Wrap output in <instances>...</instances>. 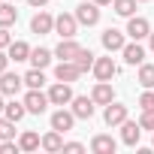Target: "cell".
<instances>
[{"mask_svg": "<svg viewBox=\"0 0 154 154\" xmlns=\"http://www.w3.org/2000/svg\"><path fill=\"white\" fill-rule=\"evenodd\" d=\"M115 148H118V142L112 136H106V133H100V136L91 139V151L94 154H115Z\"/></svg>", "mask_w": 154, "mask_h": 154, "instance_id": "cell-13", "label": "cell"}, {"mask_svg": "<svg viewBox=\"0 0 154 154\" xmlns=\"http://www.w3.org/2000/svg\"><path fill=\"white\" fill-rule=\"evenodd\" d=\"M94 97H72V112L75 118H94Z\"/></svg>", "mask_w": 154, "mask_h": 154, "instance_id": "cell-14", "label": "cell"}, {"mask_svg": "<svg viewBox=\"0 0 154 154\" xmlns=\"http://www.w3.org/2000/svg\"><path fill=\"white\" fill-rule=\"evenodd\" d=\"M63 151H72V154H79V151H85V145H82V142H63Z\"/></svg>", "mask_w": 154, "mask_h": 154, "instance_id": "cell-33", "label": "cell"}, {"mask_svg": "<svg viewBox=\"0 0 154 154\" xmlns=\"http://www.w3.org/2000/svg\"><path fill=\"white\" fill-rule=\"evenodd\" d=\"M21 85H24V75H18V72H0V94H6V97H15L18 91H21Z\"/></svg>", "mask_w": 154, "mask_h": 154, "instance_id": "cell-3", "label": "cell"}, {"mask_svg": "<svg viewBox=\"0 0 154 154\" xmlns=\"http://www.w3.org/2000/svg\"><path fill=\"white\" fill-rule=\"evenodd\" d=\"M3 109H6V103H3V94H0V115H3Z\"/></svg>", "mask_w": 154, "mask_h": 154, "instance_id": "cell-38", "label": "cell"}, {"mask_svg": "<svg viewBox=\"0 0 154 154\" xmlns=\"http://www.w3.org/2000/svg\"><path fill=\"white\" fill-rule=\"evenodd\" d=\"M0 3H3V0H0Z\"/></svg>", "mask_w": 154, "mask_h": 154, "instance_id": "cell-42", "label": "cell"}, {"mask_svg": "<svg viewBox=\"0 0 154 154\" xmlns=\"http://www.w3.org/2000/svg\"><path fill=\"white\" fill-rule=\"evenodd\" d=\"M54 75H57V82H69V85H72V82L82 75V69H79L75 60H60V63L54 66Z\"/></svg>", "mask_w": 154, "mask_h": 154, "instance_id": "cell-5", "label": "cell"}, {"mask_svg": "<svg viewBox=\"0 0 154 154\" xmlns=\"http://www.w3.org/2000/svg\"><path fill=\"white\" fill-rule=\"evenodd\" d=\"M30 30H33V33H39V36H45V33H51V30H54V18H51L45 9H39V12L30 18Z\"/></svg>", "mask_w": 154, "mask_h": 154, "instance_id": "cell-9", "label": "cell"}, {"mask_svg": "<svg viewBox=\"0 0 154 154\" xmlns=\"http://www.w3.org/2000/svg\"><path fill=\"white\" fill-rule=\"evenodd\" d=\"M121 54H124V60H127L130 66H139V63H145V48L139 45V39L127 42V45L121 48Z\"/></svg>", "mask_w": 154, "mask_h": 154, "instance_id": "cell-11", "label": "cell"}, {"mask_svg": "<svg viewBox=\"0 0 154 154\" xmlns=\"http://www.w3.org/2000/svg\"><path fill=\"white\" fill-rule=\"evenodd\" d=\"M94 3H100V6H106V3H112V0H94Z\"/></svg>", "mask_w": 154, "mask_h": 154, "instance_id": "cell-39", "label": "cell"}, {"mask_svg": "<svg viewBox=\"0 0 154 154\" xmlns=\"http://www.w3.org/2000/svg\"><path fill=\"white\" fill-rule=\"evenodd\" d=\"M48 100H51L54 106H66V103H72V88H69V82H57V85H51Z\"/></svg>", "mask_w": 154, "mask_h": 154, "instance_id": "cell-10", "label": "cell"}, {"mask_svg": "<svg viewBox=\"0 0 154 154\" xmlns=\"http://www.w3.org/2000/svg\"><path fill=\"white\" fill-rule=\"evenodd\" d=\"M139 124H142V130H154V109H148V112H142V118H139Z\"/></svg>", "mask_w": 154, "mask_h": 154, "instance_id": "cell-32", "label": "cell"}, {"mask_svg": "<svg viewBox=\"0 0 154 154\" xmlns=\"http://www.w3.org/2000/svg\"><path fill=\"white\" fill-rule=\"evenodd\" d=\"M139 136H142V124H136V121H124L121 124V142L124 145H136Z\"/></svg>", "mask_w": 154, "mask_h": 154, "instance_id": "cell-18", "label": "cell"}, {"mask_svg": "<svg viewBox=\"0 0 154 154\" xmlns=\"http://www.w3.org/2000/svg\"><path fill=\"white\" fill-rule=\"evenodd\" d=\"M151 145H154V139H151Z\"/></svg>", "mask_w": 154, "mask_h": 154, "instance_id": "cell-41", "label": "cell"}, {"mask_svg": "<svg viewBox=\"0 0 154 154\" xmlns=\"http://www.w3.org/2000/svg\"><path fill=\"white\" fill-rule=\"evenodd\" d=\"M139 109H142V112L154 109V91H151V88H145V94L139 97Z\"/></svg>", "mask_w": 154, "mask_h": 154, "instance_id": "cell-30", "label": "cell"}, {"mask_svg": "<svg viewBox=\"0 0 154 154\" xmlns=\"http://www.w3.org/2000/svg\"><path fill=\"white\" fill-rule=\"evenodd\" d=\"M127 42H124V33L121 30H115V27H109L106 33H103V48L106 51H121Z\"/></svg>", "mask_w": 154, "mask_h": 154, "instance_id": "cell-16", "label": "cell"}, {"mask_svg": "<svg viewBox=\"0 0 154 154\" xmlns=\"http://www.w3.org/2000/svg\"><path fill=\"white\" fill-rule=\"evenodd\" d=\"M27 3H30V6H33V9H42V6H45V3H48V0H27Z\"/></svg>", "mask_w": 154, "mask_h": 154, "instance_id": "cell-36", "label": "cell"}, {"mask_svg": "<svg viewBox=\"0 0 154 154\" xmlns=\"http://www.w3.org/2000/svg\"><path fill=\"white\" fill-rule=\"evenodd\" d=\"M94 75H97V82H109L112 75H118V63L112 57H97L94 63Z\"/></svg>", "mask_w": 154, "mask_h": 154, "instance_id": "cell-8", "label": "cell"}, {"mask_svg": "<svg viewBox=\"0 0 154 154\" xmlns=\"http://www.w3.org/2000/svg\"><path fill=\"white\" fill-rule=\"evenodd\" d=\"M91 97H94V103H97V106H109V103L115 100V91H112V85H109V82H97Z\"/></svg>", "mask_w": 154, "mask_h": 154, "instance_id": "cell-17", "label": "cell"}, {"mask_svg": "<svg viewBox=\"0 0 154 154\" xmlns=\"http://www.w3.org/2000/svg\"><path fill=\"white\" fill-rule=\"evenodd\" d=\"M136 3H139V0H112L115 12H118V15H124V18H130V15L136 12Z\"/></svg>", "mask_w": 154, "mask_h": 154, "instance_id": "cell-27", "label": "cell"}, {"mask_svg": "<svg viewBox=\"0 0 154 154\" xmlns=\"http://www.w3.org/2000/svg\"><path fill=\"white\" fill-rule=\"evenodd\" d=\"M42 148H45V151H51V154H54V151H63V136H60V130H54V127H51V130L42 136Z\"/></svg>", "mask_w": 154, "mask_h": 154, "instance_id": "cell-20", "label": "cell"}, {"mask_svg": "<svg viewBox=\"0 0 154 154\" xmlns=\"http://www.w3.org/2000/svg\"><path fill=\"white\" fill-rule=\"evenodd\" d=\"M136 82L142 88H154V63H139V75H136Z\"/></svg>", "mask_w": 154, "mask_h": 154, "instance_id": "cell-23", "label": "cell"}, {"mask_svg": "<svg viewBox=\"0 0 154 154\" xmlns=\"http://www.w3.org/2000/svg\"><path fill=\"white\" fill-rule=\"evenodd\" d=\"M9 33H6V27H0V48H9Z\"/></svg>", "mask_w": 154, "mask_h": 154, "instance_id": "cell-34", "label": "cell"}, {"mask_svg": "<svg viewBox=\"0 0 154 154\" xmlns=\"http://www.w3.org/2000/svg\"><path fill=\"white\" fill-rule=\"evenodd\" d=\"M30 51H33V48H30L27 42H21V39H18V42H9V60H15V63L30 60Z\"/></svg>", "mask_w": 154, "mask_h": 154, "instance_id": "cell-19", "label": "cell"}, {"mask_svg": "<svg viewBox=\"0 0 154 154\" xmlns=\"http://www.w3.org/2000/svg\"><path fill=\"white\" fill-rule=\"evenodd\" d=\"M3 115H6V118H12V121L18 124V121L27 115V106H24V103H18V100H9V103H6V109H3Z\"/></svg>", "mask_w": 154, "mask_h": 154, "instance_id": "cell-22", "label": "cell"}, {"mask_svg": "<svg viewBox=\"0 0 154 154\" xmlns=\"http://www.w3.org/2000/svg\"><path fill=\"white\" fill-rule=\"evenodd\" d=\"M24 85H27V88H42V85H45V75H42L39 66H33L30 72H24Z\"/></svg>", "mask_w": 154, "mask_h": 154, "instance_id": "cell-28", "label": "cell"}, {"mask_svg": "<svg viewBox=\"0 0 154 154\" xmlns=\"http://www.w3.org/2000/svg\"><path fill=\"white\" fill-rule=\"evenodd\" d=\"M0 139H15V121L0 115Z\"/></svg>", "mask_w": 154, "mask_h": 154, "instance_id": "cell-29", "label": "cell"}, {"mask_svg": "<svg viewBox=\"0 0 154 154\" xmlns=\"http://www.w3.org/2000/svg\"><path fill=\"white\" fill-rule=\"evenodd\" d=\"M75 63H79V69H82V72H88V69H94V63H97V54H94L91 48H82L79 54H75Z\"/></svg>", "mask_w": 154, "mask_h": 154, "instance_id": "cell-24", "label": "cell"}, {"mask_svg": "<svg viewBox=\"0 0 154 154\" xmlns=\"http://www.w3.org/2000/svg\"><path fill=\"white\" fill-rule=\"evenodd\" d=\"M75 30H79V18L69 15V12H60L54 18V33H60V39H69L75 36Z\"/></svg>", "mask_w": 154, "mask_h": 154, "instance_id": "cell-2", "label": "cell"}, {"mask_svg": "<svg viewBox=\"0 0 154 154\" xmlns=\"http://www.w3.org/2000/svg\"><path fill=\"white\" fill-rule=\"evenodd\" d=\"M30 63L39 66V69H45V66L51 63V51H48V48H33V51H30Z\"/></svg>", "mask_w": 154, "mask_h": 154, "instance_id": "cell-26", "label": "cell"}, {"mask_svg": "<svg viewBox=\"0 0 154 154\" xmlns=\"http://www.w3.org/2000/svg\"><path fill=\"white\" fill-rule=\"evenodd\" d=\"M6 66H9V54H3V48H0V72H6Z\"/></svg>", "mask_w": 154, "mask_h": 154, "instance_id": "cell-35", "label": "cell"}, {"mask_svg": "<svg viewBox=\"0 0 154 154\" xmlns=\"http://www.w3.org/2000/svg\"><path fill=\"white\" fill-rule=\"evenodd\" d=\"M18 21V9L9 6V3H0V27H9Z\"/></svg>", "mask_w": 154, "mask_h": 154, "instance_id": "cell-25", "label": "cell"}, {"mask_svg": "<svg viewBox=\"0 0 154 154\" xmlns=\"http://www.w3.org/2000/svg\"><path fill=\"white\" fill-rule=\"evenodd\" d=\"M18 145H21V151H36V148H42V139H39L36 130H24L21 139H18Z\"/></svg>", "mask_w": 154, "mask_h": 154, "instance_id": "cell-21", "label": "cell"}, {"mask_svg": "<svg viewBox=\"0 0 154 154\" xmlns=\"http://www.w3.org/2000/svg\"><path fill=\"white\" fill-rule=\"evenodd\" d=\"M15 151H21L18 142H12V139H3V142H0V154H15Z\"/></svg>", "mask_w": 154, "mask_h": 154, "instance_id": "cell-31", "label": "cell"}, {"mask_svg": "<svg viewBox=\"0 0 154 154\" xmlns=\"http://www.w3.org/2000/svg\"><path fill=\"white\" fill-rule=\"evenodd\" d=\"M148 45H151V51H154V30L148 33Z\"/></svg>", "mask_w": 154, "mask_h": 154, "instance_id": "cell-37", "label": "cell"}, {"mask_svg": "<svg viewBox=\"0 0 154 154\" xmlns=\"http://www.w3.org/2000/svg\"><path fill=\"white\" fill-rule=\"evenodd\" d=\"M48 103H51V100H48V94H42L39 88H30V91L24 94V106H27V112H30V115H42V112L48 109Z\"/></svg>", "mask_w": 154, "mask_h": 154, "instance_id": "cell-1", "label": "cell"}, {"mask_svg": "<svg viewBox=\"0 0 154 154\" xmlns=\"http://www.w3.org/2000/svg\"><path fill=\"white\" fill-rule=\"evenodd\" d=\"M103 121L109 124V127H121L124 121H127V106H121V103H109L106 106V112H103Z\"/></svg>", "mask_w": 154, "mask_h": 154, "instance_id": "cell-7", "label": "cell"}, {"mask_svg": "<svg viewBox=\"0 0 154 154\" xmlns=\"http://www.w3.org/2000/svg\"><path fill=\"white\" fill-rule=\"evenodd\" d=\"M72 124H75V112H72V109L66 112V109L60 106V109H57V112L51 115V127H54V130H60V133L72 130Z\"/></svg>", "mask_w": 154, "mask_h": 154, "instance_id": "cell-12", "label": "cell"}, {"mask_svg": "<svg viewBox=\"0 0 154 154\" xmlns=\"http://www.w3.org/2000/svg\"><path fill=\"white\" fill-rule=\"evenodd\" d=\"M139 3H148V0H139Z\"/></svg>", "mask_w": 154, "mask_h": 154, "instance_id": "cell-40", "label": "cell"}, {"mask_svg": "<svg viewBox=\"0 0 154 154\" xmlns=\"http://www.w3.org/2000/svg\"><path fill=\"white\" fill-rule=\"evenodd\" d=\"M148 33H151L148 18H142V15H130V21H127V36H130V39H145Z\"/></svg>", "mask_w": 154, "mask_h": 154, "instance_id": "cell-6", "label": "cell"}, {"mask_svg": "<svg viewBox=\"0 0 154 154\" xmlns=\"http://www.w3.org/2000/svg\"><path fill=\"white\" fill-rule=\"evenodd\" d=\"M75 18H79V24H85V27H94L100 21V3H79L75 6Z\"/></svg>", "mask_w": 154, "mask_h": 154, "instance_id": "cell-4", "label": "cell"}, {"mask_svg": "<svg viewBox=\"0 0 154 154\" xmlns=\"http://www.w3.org/2000/svg\"><path fill=\"white\" fill-rule=\"evenodd\" d=\"M79 51H82V45L75 42L72 36H69V39H60V45L54 48V54H57L60 60H75V54H79Z\"/></svg>", "mask_w": 154, "mask_h": 154, "instance_id": "cell-15", "label": "cell"}]
</instances>
